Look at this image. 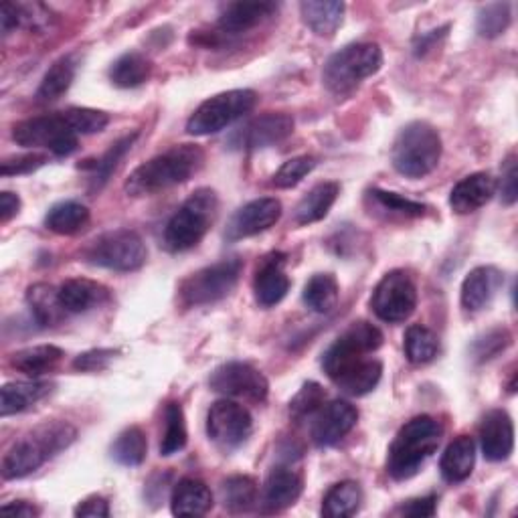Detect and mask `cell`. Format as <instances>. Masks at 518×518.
Here are the masks:
<instances>
[{"label":"cell","instance_id":"48","mask_svg":"<svg viewBox=\"0 0 518 518\" xmlns=\"http://www.w3.org/2000/svg\"><path fill=\"white\" fill-rule=\"evenodd\" d=\"M510 342H512V336L506 328H494V330L482 334L480 338H476L472 351H474L476 361L484 363V361L494 359L498 353L506 351L510 347Z\"/></svg>","mask_w":518,"mask_h":518},{"label":"cell","instance_id":"22","mask_svg":"<svg viewBox=\"0 0 518 518\" xmlns=\"http://www.w3.org/2000/svg\"><path fill=\"white\" fill-rule=\"evenodd\" d=\"M110 300V290L88 278L67 280L59 288V302L67 314H85Z\"/></svg>","mask_w":518,"mask_h":518},{"label":"cell","instance_id":"39","mask_svg":"<svg viewBox=\"0 0 518 518\" xmlns=\"http://www.w3.org/2000/svg\"><path fill=\"white\" fill-rule=\"evenodd\" d=\"M166 427L164 436L160 442V456H175L187 446V423H185V413L181 403H168L164 411Z\"/></svg>","mask_w":518,"mask_h":518},{"label":"cell","instance_id":"14","mask_svg":"<svg viewBox=\"0 0 518 518\" xmlns=\"http://www.w3.org/2000/svg\"><path fill=\"white\" fill-rule=\"evenodd\" d=\"M209 385L213 391L227 395V397H241L249 401H266L270 383L264 377V373L255 369L249 363H227L215 369V373L209 379Z\"/></svg>","mask_w":518,"mask_h":518},{"label":"cell","instance_id":"52","mask_svg":"<svg viewBox=\"0 0 518 518\" xmlns=\"http://www.w3.org/2000/svg\"><path fill=\"white\" fill-rule=\"evenodd\" d=\"M518 170H516V156L510 154L504 160V168H502V183H500V199L504 205H514L518 199V187H516V179Z\"/></svg>","mask_w":518,"mask_h":518},{"label":"cell","instance_id":"4","mask_svg":"<svg viewBox=\"0 0 518 518\" xmlns=\"http://www.w3.org/2000/svg\"><path fill=\"white\" fill-rule=\"evenodd\" d=\"M442 158L440 132L427 122L407 124L395 138L391 162L399 175L407 179H423L431 175Z\"/></svg>","mask_w":518,"mask_h":518},{"label":"cell","instance_id":"24","mask_svg":"<svg viewBox=\"0 0 518 518\" xmlns=\"http://www.w3.org/2000/svg\"><path fill=\"white\" fill-rule=\"evenodd\" d=\"M302 494V478L290 468H276L264 484V506L268 512H280L296 504Z\"/></svg>","mask_w":518,"mask_h":518},{"label":"cell","instance_id":"9","mask_svg":"<svg viewBox=\"0 0 518 518\" xmlns=\"http://www.w3.org/2000/svg\"><path fill=\"white\" fill-rule=\"evenodd\" d=\"M241 270H243L241 259L231 257L191 274L189 278L183 280L179 288L181 302L193 308V306L215 304L227 298L235 290Z\"/></svg>","mask_w":518,"mask_h":518},{"label":"cell","instance_id":"35","mask_svg":"<svg viewBox=\"0 0 518 518\" xmlns=\"http://www.w3.org/2000/svg\"><path fill=\"white\" fill-rule=\"evenodd\" d=\"M88 223H90V209L77 201H63L51 207V211L45 217L47 229L57 235H73Z\"/></svg>","mask_w":518,"mask_h":518},{"label":"cell","instance_id":"45","mask_svg":"<svg viewBox=\"0 0 518 518\" xmlns=\"http://www.w3.org/2000/svg\"><path fill=\"white\" fill-rule=\"evenodd\" d=\"M369 197L375 201V205L381 209V211H387L391 215H397V217H403V219H409V217H421L425 213V205L417 203V201H411L399 193H387V191H371Z\"/></svg>","mask_w":518,"mask_h":518},{"label":"cell","instance_id":"44","mask_svg":"<svg viewBox=\"0 0 518 518\" xmlns=\"http://www.w3.org/2000/svg\"><path fill=\"white\" fill-rule=\"evenodd\" d=\"M324 399H326V393L324 389L314 383V381H308L302 385V389L294 395V399L290 401V415L296 419V421H302L306 417H312L314 413H318L324 405Z\"/></svg>","mask_w":518,"mask_h":518},{"label":"cell","instance_id":"21","mask_svg":"<svg viewBox=\"0 0 518 518\" xmlns=\"http://www.w3.org/2000/svg\"><path fill=\"white\" fill-rule=\"evenodd\" d=\"M496 193V181L488 172H474L462 179L450 193V207L458 215H470L482 209Z\"/></svg>","mask_w":518,"mask_h":518},{"label":"cell","instance_id":"26","mask_svg":"<svg viewBox=\"0 0 518 518\" xmlns=\"http://www.w3.org/2000/svg\"><path fill=\"white\" fill-rule=\"evenodd\" d=\"M53 385L45 381H17L7 383L0 391V415L9 417L23 413L51 393Z\"/></svg>","mask_w":518,"mask_h":518},{"label":"cell","instance_id":"30","mask_svg":"<svg viewBox=\"0 0 518 518\" xmlns=\"http://www.w3.org/2000/svg\"><path fill=\"white\" fill-rule=\"evenodd\" d=\"M340 187L336 183H320L304 199L298 203L294 211V219L298 225H310L316 221H322L328 211L332 209L336 197H338Z\"/></svg>","mask_w":518,"mask_h":518},{"label":"cell","instance_id":"56","mask_svg":"<svg viewBox=\"0 0 518 518\" xmlns=\"http://www.w3.org/2000/svg\"><path fill=\"white\" fill-rule=\"evenodd\" d=\"M0 27H3L5 35H11L15 29H19V17H17V5L5 3L0 7Z\"/></svg>","mask_w":518,"mask_h":518},{"label":"cell","instance_id":"19","mask_svg":"<svg viewBox=\"0 0 518 518\" xmlns=\"http://www.w3.org/2000/svg\"><path fill=\"white\" fill-rule=\"evenodd\" d=\"M504 284V276L494 266L474 268L462 284V306L468 312H480L492 304L498 290Z\"/></svg>","mask_w":518,"mask_h":518},{"label":"cell","instance_id":"27","mask_svg":"<svg viewBox=\"0 0 518 518\" xmlns=\"http://www.w3.org/2000/svg\"><path fill=\"white\" fill-rule=\"evenodd\" d=\"M476 464V444L470 436L456 438L444 452L440 470L446 482L458 484L472 476Z\"/></svg>","mask_w":518,"mask_h":518},{"label":"cell","instance_id":"49","mask_svg":"<svg viewBox=\"0 0 518 518\" xmlns=\"http://www.w3.org/2000/svg\"><path fill=\"white\" fill-rule=\"evenodd\" d=\"M17 17H19V29H29L35 33L47 31L51 29L55 17L51 15V11L43 5H17Z\"/></svg>","mask_w":518,"mask_h":518},{"label":"cell","instance_id":"37","mask_svg":"<svg viewBox=\"0 0 518 518\" xmlns=\"http://www.w3.org/2000/svg\"><path fill=\"white\" fill-rule=\"evenodd\" d=\"M405 357L413 365H425L434 361L440 353V340L429 328L421 324H413L405 332Z\"/></svg>","mask_w":518,"mask_h":518},{"label":"cell","instance_id":"53","mask_svg":"<svg viewBox=\"0 0 518 518\" xmlns=\"http://www.w3.org/2000/svg\"><path fill=\"white\" fill-rule=\"evenodd\" d=\"M436 510H438V496L431 494V496L409 500L407 504L401 506L399 512L413 518H427V516H434Z\"/></svg>","mask_w":518,"mask_h":518},{"label":"cell","instance_id":"41","mask_svg":"<svg viewBox=\"0 0 518 518\" xmlns=\"http://www.w3.org/2000/svg\"><path fill=\"white\" fill-rule=\"evenodd\" d=\"M138 138V134H130V136H124V138H120L118 142H114L112 146H110V150L102 156V158H98V160H94L92 164H85L83 168H92L94 172H92V189L94 191H100L108 181H110V177L114 175V170L118 168V164H120V160L126 156V152L132 148V144H134V140Z\"/></svg>","mask_w":518,"mask_h":518},{"label":"cell","instance_id":"23","mask_svg":"<svg viewBox=\"0 0 518 518\" xmlns=\"http://www.w3.org/2000/svg\"><path fill=\"white\" fill-rule=\"evenodd\" d=\"M278 11L274 3H233L227 5L219 19V31L225 35H241L262 25Z\"/></svg>","mask_w":518,"mask_h":518},{"label":"cell","instance_id":"20","mask_svg":"<svg viewBox=\"0 0 518 518\" xmlns=\"http://www.w3.org/2000/svg\"><path fill=\"white\" fill-rule=\"evenodd\" d=\"M253 292L259 306L272 308L280 304L290 292V280L284 272V255H272L257 270L253 280Z\"/></svg>","mask_w":518,"mask_h":518},{"label":"cell","instance_id":"55","mask_svg":"<svg viewBox=\"0 0 518 518\" xmlns=\"http://www.w3.org/2000/svg\"><path fill=\"white\" fill-rule=\"evenodd\" d=\"M19 211H21L19 195H15L11 191L0 193V221L9 223L15 215H19Z\"/></svg>","mask_w":518,"mask_h":518},{"label":"cell","instance_id":"17","mask_svg":"<svg viewBox=\"0 0 518 518\" xmlns=\"http://www.w3.org/2000/svg\"><path fill=\"white\" fill-rule=\"evenodd\" d=\"M359 421V411L349 401H330L318 411L312 423V442L320 448L338 444L344 436H349Z\"/></svg>","mask_w":518,"mask_h":518},{"label":"cell","instance_id":"25","mask_svg":"<svg viewBox=\"0 0 518 518\" xmlns=\"http://www.w3.org/2000/svg\"><path fill=\"white\" fill-rule=\"evenodd\" d=\"M213 506V494L209 486L197 478H183L170 496L172 514L177 516H201Z\"/></svg>","mask_w":518,"mask_h":518},{"label":"cell","instance_id":"12","mask_svg":"<svg viewBox=\"0 0 518 518\" xmlns=\"http://www.w3.org/2000/svg\"><path fill=\"white\" fill-rule=\"evenodd\" d=\"M371 308L383 322H405L417 308V288L411 276L401 270L383 276L373 292Z\"/></svg>","mask_w":518,"mask_h":518},{"label":"cell","instance_id":"16","mask_svg":"<svg viewBox=\"0 0 518 518\" xmlns=\"http://www.w3.org/2000/svg\"><path fill=\"white\" fill-rule=\"evenodd\" d=\"M282 217V203L272 197L255 199L243 205L229 221L225 237L229 241H239L245 237H253L274 227Z\"/></svg>","mask_w":518,"mask_h":518},{"label":"cell","instance_id":"38","mask_svg":"<svg viewBox=\"0 0 518 518\" xmlns=\"http://www.w3.org/2000/svg\"><path fill=\"white\" fill-rule=\"evenodd\" d=\"M304 302L312 312L328 314L338 304V282L332 274H316L304 286Z\"/></svg>","mask_w":518,"mask_h":518},{"label":"cell","instance_id":"50","mask_svg":"<svg viewBox=\"0 0 518 518\" xmlns=\"http://www.w3.org/2000/svg\"><path fill=\"white\" fill-rule=\"evenodd\" d=\"M49 158L45 154H23V156H15V158H7L0 166V172L3 177H15V175H27V172H33L37 168H41Z\"/></svg>","mask_w":518,"mask_h":518},{"label":"cell","instance_id":"40","mask_svg":"<svg viewBox=\"0 0 518 518\" xmlns=\"http://www.w3.org/2000/svg\"><path fill=\"white\" fill-rule=\"evenodd\" d=\"M148 442L144 431L136 425L126 427L112 446V458L122 466H140L146 460Z\"/></svg>","mask_w":518,"mask_h":518},{"label":"cell","instance_id":"51","mask_svg":"<svg viewBox=\"0 0 518 518\" xmlns=\"http://www.w3.org/2000/svg\"><path fill=\"white\" fill-rule=\"evenodd\" d=\"M114 357H116V351L112 349H94L79 355L73 361V369L83 373H98V371H104L114 361Z\"/></svg>","mask_w":518,"mask_h":518},{"label":"cell","instance_id":"6","mask_svg":"<svg viewBox=\"0 0 518 518\" xmlns=\"http://www.w3.org/2000/svg\"><path fill=\"white\" fill-rule=\"evenodd\" d=\"M383 65V51L375 43H353L336 51L324 65V85L334 96H347L375 75Z\"/></svg>","mask_w":518,"mask_h":518},{"label":"cell","instance_id":"46","mask_svg":"<svg viewBox=\"0 0 518 518\" xmlns=\"http://www.w3.org/2000/svg\"><path fill=\"white\" fill-rule=\"evenodd\" d=\"M316 160L312 156H296L286 160L278 172L274 175V187L278 189H294L296 185H300L310 172L314 170Z\"/></svg>","mask_w":518,"mask_h":518},{"label":"cell","instance_id":"47","mask_svg":"<svg viewBox=\"0 0 518 518\" xmlns=\"http://www.w3.org/2000/svg\"><path fill=\"white\" fill-rule=\"evenodd\" d=\"M65 118L77 136L79 134H98L110 124L108 114H104L100 110H92V108H69L65 112Z\"/></svg>","mask_w":518,"mask_h":518},{"label":"cell","instance_id":"36","mask_svg":"<svg viewBox=\"0 0 518 518\" xmlns=\"http://www.w3.org/2000/svg\"><path fill=\"white\" fill-rule=\"evenodd\" d=\"M381 375H383V365L375 359H365L349 373H344L336 381V385L351 397H363L379 385Z\"/></svg>","mask_w":518,"mask_h":518},{"label":"cell","instance_id":"57","mask_svg":"<svg viewBox=\"0 0 518 518\" xmlns=\"http://www.w3.org/2000/svg\"><path fill=\"white\" fill-rule=\"evenodd\" d=\"M0 510L7 512V514H15V516H39V508L33 506L31 502L27 500H15V502H9V504H3L0 506Z\"/></svg>","mask_w":518,"mask_h":518},{"label":"cell","instance_id":"34","mask_svg":"<svg viewBox=\"0 0 518 518\" xmlns=\"http://www.w3.org/2000/svg\"><path fill=\"white\" fill-rule=\"evenodd\" d=\"M27 302L41 326H57L67 314L59 302V290H53L47 284L31 286L27 290Z\"/></svg>","mask_w":518,"mask_h":518},{"label":"cell","instance_id":"33","mask_svg":"<svg viewBox=\"0 0 518 518\" xmlns=\"http://www.w3.org/2000/svg\"><path fill=\"white\" fill-rule=\"evenodd\" d=\"M150 73H152V63L144 55L132 51V53H124L114 61L110 69V79L114 81V85H118V88L132 90L146 83L150 79Z\"/></svg>","mask_w":518,"mask_h":518},{"label":"cell","instance_id":"29","mask_svg":"<svg viewBox=\"0 0 518 518\" xmlns=\"http://www.w3.org/2000/svg\"><path fill=\"white\" fill-rule=\"evenodd\" d=\"M61 359L63 351L55 344H37V347L17 351L11 357V365L29 377H41L53 371Z\"/></svg>","mask_w":518,"mask_h":518},{"label":"cell","instance_id":"5","mask_svg":"<svg viewBox=\"0 0 518 518\" xmlns=\"http://www.w3.org/2000/svg\"><path fill=\"white\" fill-rule=\"evenodd\" d=\"M219 199L211 189L195 191L183 207L170 217L164 229V247L181 253L197 247L215 223Z\"/></svg>","mask_w":518,"mask_h":518},{"label":"cell","instance_id":"42","mask_svg":"<svg viewBox=\"0 0 518 518\" xmlns=\"http://www.w3.org/2000/svg\"><path fill=\"white\" fill-rule=\"evenodd\" d=\"M221 498L229 512H247L257 502V484L249 476H231L221 486Z\"/></svg>","mask_w":518,"mask_h":518},{"label":"cell","instance_id":"7","mask_svg":"<svg viewBox=\"0 0 518 518\" xmlns=\"http://www.w3.org/2000/svg\"><path fill=\"white\" fill-rule=\"evenodd\" d=\"M146 257V243L130 229L108 231L83 249L85 262L114 272H136L146 264Z\"/></svg>","mask_w":518,"mask_h":518},{"label":"cell","instance_id":"15","mask_svg":"<svg viewBox=\"0 0 518 518\" xmlns=\"http://www.w3.org/2000/svg\"><path fill=\"white\" fill-rule=\"evenodd\" d=\"M294 132V118L288 114H264L237 128L229 138L231 150H257L274 146Z\"/></svg>","mask_w":518,"mask_h":518},{"label":"cell","instance_id":"13","mask_svg":"<svg viewBox=\"0 0 518 518\" xmlns=\"http://www.w3.org/2000/svg\"><path fill=\"white\" fill-rule=\"evenodd\" d=\"M253 431L251 413L229 399L217 401L207 413V434L215 446L229 452L247 442Z\"/></svg>","mask_w":518,"mask_h":518},{"label":"cell","instance_id":"10","mask_svg":"<svg viewBox=\"0 0 518 518\" xmlns=\"http://www.w3.org/2000/svg\"><path fill=\"white\" fill-rule=\"evenodd\" d=\"M257 104V96L251 90H231L217 94L203 102L187 122L191 136H209L225 130L233 122L247 116Z\"/></svg>","mask_w":518,"mask_h":518},{"label":"cell","instance_id":"8","mask_svg":"<svg viewBox=\"0 0 518 518\" xmlns=\"http://www.w3.org/2000/svg\"><path fill=\"white\" fill-rule=\"evenodd\" d=\"M381 344H383V332L375 324L371 322L351 324L324 353V359H322L324 373L336 383L344 373H349L353 367L365 361L367 355L379 351Z\"/></svg>","mask_w":518,"mask_h":518},{"label":"cell","instance_id":"1","mask_svg":"<svg viewBox=\"0 0 518 518\" xmlns=\"http://www.w3.org/2000/svg\"><path fill=\"white\" fill-rule=\"evenodd\" d=\"M205 164V152L195 144L170 148L140 164L128 177L124 189L130 197H148L191 181Z\"/></svg>","mask_w":518,"mask_h":518},{"label":"cell","instance_id":"3","mask_svg":"<svg viewBox=\"0 0 518 518\" xmlns=\"http://www.w3.org/2000/svg\"><path fill=\"white\" fill-rule=\"evenodd\" d=\"M77 436L75 427L63 421L45 423L19 440L3 460V478L19 480L37 472L49 458L69 448Z\"/></svg>","mask_w":518,"mask_h":518},{"label":"cell","instance_id":"31","mask_svg":"<svg viewBox=\"0 0 518 518\" xmlns=\"http://www.w3.org/2000/svg\"><path fill=\"white\" fill-rule=\"evenodd\" d=\"M363 502V490L357 482L347 480L334 484L324 500H322V514L328 518H347L359 512Z\"/></svg>","mask_w":518,"mask_h":518},{"label":"cell","instance_id":"2","mask_svg":"<svg viewBox=\"0 0 518 518\" xmlns=\"http://www.w3.org/2000/svg\"><path fill=\"white\" fill-rule=\"evenodd\" d=\"M444 429L440 421L429 415H419L407 421L395 436L389 456L387 472L393 480L413 478L421 466L440 448Z\"/></svg>","mask_w":518,"mask_h":518},{"label":"cell","instance_id":"11","mask_svg":"<svg viewBox=\"0 0 518 518\" xmlns=\"http://www.w3.org/2000/svg\"><path fill=\"white\" fill-rule=\"evenodd\" d=\"M13 140L25 148H49L55 156H69L77 150V134L65 112L37 116L13 126Z\"/></svg>","mask_w":518,"mask_h":518},{"label":"cell","instance_id":"54","mask_svg":"<svg viewBox=\"0 0 518 518\" xmlns=\"http://www.w3.org/2000/svg\"><path fill=\"white\" fill-rule=\"evenodd\" d=\"M75 516H88V518H108L110 516V504L104 496H90L75 508Z\"/></svg>","mask_w":518,"mask_h":518},{"label":"cell","instance_id":"28","mask_svg":"<svg viewBox=\"0 0 518 518\" xmlns=\"http://www.w3.org/2000/svg\"><path fill=\"white\" fill-rule=\"evenodd\" d=\"M344 3H336V0H308V3L300 5L302 21L304 25L318 37H332L338 27L342 25L344 17Z\"/></svg>","mask_w":518,"mask_h":518},{"label":"cell","instance_id":"32","mask_svg":"<svg viewBox=\"0 0 518 518\" xmlns=\"http://www.w3.org/2000/svg\"><path fill=\"white\" fill-rule=\"evenodd\" d=\"M75 71H77V61L73 55H65L61 59H57L49 71L45 73L39 90H37V102H55L59 100L63 94H67V90L71 88V83L75 79Z\"/></svg>","mask_w":518,"mask_h":518},{"label":"cell","instance_id":"43","mask_svg":"<svg viewBox=\"0 0 518 518\" xmlns=\"http://www.w3.org/2000/svg\"><path fill=\"white\" fill-rule=\"evenodd\" d=\"M510 5L508 3H490L484 5L478 11V21H476V29L480 33V37L486 39H494L500 37L508 25H510Z\"/></svg>","mask_w":518,"mask_h":518},{"label":"cell","instance_id":"18","mask_svg":"<svg viewBox=\"0 0 518 518\" xmlns=\"http://www.w3.org/2000/svg\"><path fill=\"white\" fill-rule=\"evenodd\" d=\"M482 454L490 462H504L514 450V425L506 411H488L480 423Z\"/></svg>","mask_w":518,"mask_h":518}]
</instances>
